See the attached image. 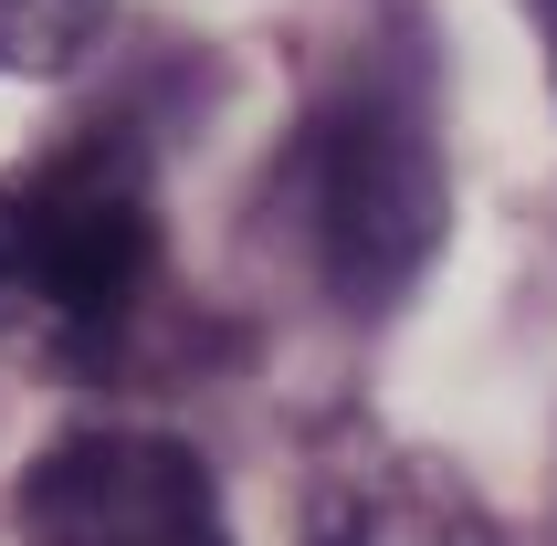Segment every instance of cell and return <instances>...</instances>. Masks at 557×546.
Returning <instances> with one entry per match:
<instances>
[{
  "mask_svg": "<svg viewBox=\"0 0 557 546\" xmlns=\"http://www.w3.org/2000/svg\"><path fill=\"white\" fill-rule=\"evenodd\" d=\"M158 295V179L126 126H85L0 179V347L106 379Z\"/></svg>",
  "mask_w": 557,
  "mask_h": 546,
  "instance_id": "obj_1",
  "label": "cell"
},
{
  "mask_svg": "<svg viewBox=\"0 0 557 546\" xmlns=\"http://www.w3.org/2000/svg\"><path fill=\"white\" fill-rule=\"evenodd\" d=\"M284 211L337 305L358 315L400 305L442 252V137L421 85L389 63L337 74L284 148Z\"/></svg>",
  "mask_w": 557,
  "mask_h": 546,
  "instance_id": "obj_2",
  "label": "cell"
},
{
  "mask_svg": "<svg viewBox=\"0 0 557 546\" xmlns=\"http://www.w3.org/2000/svg\"><path fill=\"white\" fill-rule=\"evenodd\" d=\"M32 546H232L221 494L169 431H74L22 473Z\"/></svg>",
  "mask_w": 557,
  "mask_h": 546,
  "instance_id": "obj_3",
  "label": "cell"
},
{
  "mask_svg": "<svg viewBox=\"0 0 557 546\" xmlns=\"http://www.w3.org/2000/svg\"><path fill=\"white\" fill-rule=\"evenodd\" d=\"M315 546H505L473 494L410 452H347L315 484Z\"/></svg>",
  "mask_w": 557,
  "mask_h": 546,
  "instance_id": "obj_4",
  "label": "cell"
},
{
  "mask_svg": "<svg viewBox=\"0 0 557 546\" xmlns=\"http://www.w3.org/2000/svg\"><path fill=\"white\" fill-rule=\"evenodd\" d=\"M116 0H0V74H74Z\"/></svg>",
  "mask_w": 557,
  "mask_h": 546,
  "instance_id": "obj_5",
  "label": "cell"
},
{
  "mask_svg": "<svg viewBox=\"0 0 557 546\" xmlns=\"http://www.w3.org/2000/svg\"><path fill=\"white\" fill-rule=\"evenodd\" d=\"M536 11V32H547V63H557V0H527Z\"/></svg>",
  "mask_w": 557,
  "mask_h": 546,
  "instance_id": "obj_6",
  "label": "cell"
}]
</instances>
